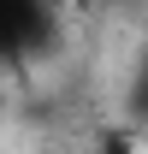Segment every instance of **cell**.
I'll return each instance as SVG.
<instances>
[{
	"label": "cell",
	"mask_w": 148,
	"mask_h": 154,
	"mask_svg": "<svg viewBox=\"0 0 148 154\" xmlns=\"http://www.w3.org/2000/svg\"><path fill=\"white\" fill-rule=\"evenodd\" d=\"M95 154H136V131H130V125L101 131V136H95Z\"/></svg>",
	"instance_id": "1"
},
{
	"label": "cell",
	"mask_w": 148,
	"mask_h": 154,
	"mask_svg": "<svg viewBox=\"0 0 148 154\" xmlns=\"http://www.w3.org/2000/svg\"><path fill=\"white\" fill-rule=\"evenodd\" d=\"M136 107L148 113V71H142V83H136Z\"/></svg>",
	"instance_id": "2"
}]
</instances>
